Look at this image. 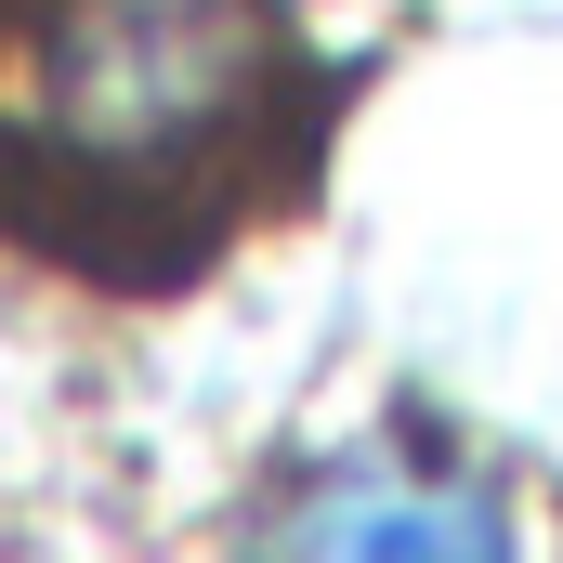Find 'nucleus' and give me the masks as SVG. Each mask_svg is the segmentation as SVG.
<instances>
[{
	"mask_svg": "<svg viewBox=\"0 0 563 563\" xmlns=\"http://www.w3.org/2000/svg\"><path fill=\"white\" fill-rule=\"evenodd\" d=\"M263 0H66L26 53V119L66 170H184L263 92Z\"/></svg>",
	"mask_w": 563,
	"mask_h": 563,
	"instance_id": "f257e3e1",
	"label": "nucleus"
},
{
	"mask_svg": "<svg viewBox=\"0 0 563 563\" xmlns=\"http://www.w3.org/2000/svg\"><path fill=\"white\" fill-rule=\"evenodd\" d=\"M288 551H511V498L432 445H341L276 511Z\"/></svg>",
	"mask_w": 563,
	"mask_h": 563,
	"instance_id": "f03ea898",
	"label": "nucleus"
}]
</instances>
